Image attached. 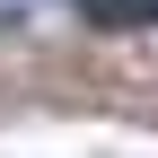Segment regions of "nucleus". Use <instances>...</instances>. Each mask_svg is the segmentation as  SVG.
<instances>
[{"label":"nucleus","mask_w":158,"mask_h":158,"mask_svg":"<svg viewBox=\"0 0 158 158\" xmlns=\"http://www.w3.org/2000/svg\"><path fill=\"white\" fill-rule=\"evenodd\" d=\"M106 27H158V0H88Z\"/></svg>","instance_id":"obj_1"}]
</instances>
